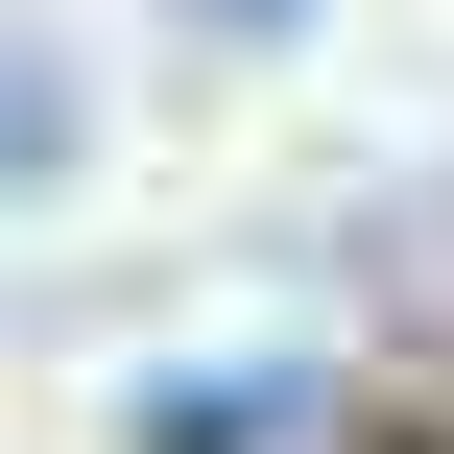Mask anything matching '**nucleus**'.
Returning <instances> with one entry per match:
<instances>
[{
    "label": "nucleus",
    "mask_w": 454,
    "mask_h": 454,
    "mask_svg": "<svg viewBox=\"0 0 454 454\" xmlns=\"http://www.w3.org/2000/svg\"><path fill=\"white\" fill-rule=\"evenodd\" d=\"M72 168H96V72H72L48 24H0V215H48Z\"/></svg>",
    "instance_id": "f03ea898"
},
{
    "label": "nucleus",
    "mask_w": 454,
    "mask_h": 454,
    "mask_svg": "<svg viewBox=\"0 0 454 454\" xmlns=\"http://www.w3.org/2000/svg\"><path fill=\"white\" fill-rule=\"evenodd\" d=\"M311 359H192V383H144V454H311Z\"/></svg>",
    "instance_id": "f257e3e1"
},
{
    "label": "nucleus",
    "mask_w": 454,
    "mask_h": 454,
    "mask_svg": "<svg viewBox=\"0 0 454 454\" xmlns=\"http://www.w3.org/2000/svg\"><path fill=\"white\" fill-rule=\"evenodd\" d=\"M431 454H454V431H431Z\"/></svg>",
    "instance_id": "20e7f679"
},
{
    "label": "nucleus",
    "mask_w": 454,
    "mask_h": 454,
    "mask_svg": "<svg viewBox=\"0 0 454 454\" xmlns=\"http://www.w3.org/2000/svg\"><path fill=\"white\" fill-rule=\"evenodd\" d=\"M192 48H311V0H168Z\"/></svg>",
    "instance_id": "7ed1b4c3"
}]
</instances>
